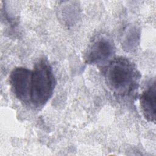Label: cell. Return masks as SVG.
Instances as JSON below:
<instances>
[{
    "instance_id": "1",
    "label": "cell",
    "mask_w": 156,
    "mask_h": 156,
    "mask_svg": "<svg viewBox=\"0 0 156 156\" xmlns=\"http://www.w3.org/2000/svg\"><path fill=\"white\" fill-rule=\"evenodd\" d=\"M103 73L107 87L116 97L130 98L137 91L141 74L128 58L115 57L104 67Z\"/></svg>"
},
{
    "instance_id": "2",
    "label": "cell",
    "mask_w": 156,
    "mask_h": 156,
    "mask_svg": "<svg viewBox=\"0 0 156 156\" xmlns=\"http://www.w3.org/2000/svg\"><path fill=\"white\" fill-rule=\"evenodd\" d=\"M56 85L53 69L46 58L37 60L31 70L29 105L34 108L44 106L52 97Z\"/></svg>"
},
{
    "instance_id": "3",
    "label": "cell",
    "mask_w": 156,
    "mask_h": 156,
    "mask_svg": "<svg viewBox=\"0 0 156 156\" xmlns=\"http://www.w3.org/2000/svg\"><path fill=\"white\" fill-rule=\"evenodd\" d=\"M116 47L108 35L98 34L92 40L85 54V62L90 65L105 67L114 58Z\"/></svg>"
},
{
    "instance_id": "4",
    "label": "cell",
    "mask_w": 156,
    "mask_h": 156,
    "mask_svg": "<svg viewBox=\"0 0 156 156\" xmlns=\"http://www.w3.org/2000/svg\"><path fill=\"white\" fill-rule=\"evenodd\" d=\"M31 70L25 67H16L10 73L9 82L12 91L21 102L29 105Z\"/></svg>"
},
{
    "instance_id": "5",
    "label": "cell",
    "mask_w": 156,
    "mask_h": 156,
    "mask_svg": "<svg viewBox=\"0 0 156 156\" xmlns=\"http://www.w3.org/2000/svg\"><path fill=\"white\" fill-rule=\"evenodd\" d=\"M140 104L144 117L155 122L156 116V86L154 80L140 96Z\"/></svg>"
},
{
    "instance_id": "6",
    "label": "cell",
    "mask_w": 156,
    "mask_h": 156,
    "mask_svg": "<svg viewBox=\"0 0 156 156\" xmlns=\"http://www.w3.org/2000/svg\"><path fill=\"white\" fill-rule=\"evenodd\" d=\"M140 39V29L135 25H129L123 30L121 35V44L126 51H135L139 44Z\"/></svg>"
},
{
    "instance_id": "7",
    "label": "cell",
    "mask_w": 156,
    "mask_h": 156,
    "mask_svg": "<svg viewBox=\"0 0 156 156\" xmlns=\"http://www.w3.org/2000/svg\"><path fill=\"white\" fill-rule=\"evenodd\" d=\"M67 4H65L66 5H63L61 7V12H62V16L64 20L65 18L67 20L68 19L69 20L70 18H73L75 20V18L78 15V7L76 4H74L73 2H66Z\"/></svg>"
}]
</instances>
